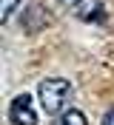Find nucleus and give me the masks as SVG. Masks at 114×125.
<instances>
[{
	"instance_id": "f257e3e1",
	"label": "nucleus",
	"mask_w": 114,
	"mask_h": 125,
	"mask_svg": "<svg viewBox=\"0 0 114 125\" xmlns=\"http://www.w3.org/2000/svg\"><path fill=\"white\" fill-rule=\"evenodd\" d=\"M37 97H40V105H43L46 114H63L68 97H71V83L63 77H51V80H43L37 88Z\"/></svg>"
},
{
	"instance_id": "f03ea898",
	"label": "nucleus",
	"mask_w": 114,
	"mask_h": 125,
	"mask_svg": "<svg viewBox=\"0 0 114 125\" xmlns=\"http://www.w3.org/2000/svg\"><path fill=\"white\" fill-rule=\"evenodd\" d=\"M63 6L86 23H106V9L100 0H63Z\"/></svg>"
},
{
	"instance_id": "7ed1b4c3",
	"label": "nucleus",
	"mask_w": 114,
	"mask_h": 125,
	"mask_svg": "<svg viewBox=\"0 0 114 125\" xmlns=\"http://www.w3.org/2000/svg\"><path fill=\"white\" fill-rule=\"evenodd\" d=\"M9 119L14 125H37V114L31 108V97L29 94H17L12 105H9Z\"/></svg>"
},
{
	"instance_id": "20e7f679",
	"label": "nucleus",
	"mask_w": 114,
	"mask_h": 125,
	"mask_svg": "<svg viewBox=\"0 0 114 125\" xmlns=\"http://www.w3.org/2000/svg\"><path fill=\"white\" fill-rule=\"evenodd\" d=\"M51 125H86V114L77 108H66L63 114H57V119Z\"/></svg>"
},
{
	"instance_id": "39448f33",
	"label": "nucleus",
	"mask_w": 114,
	"mask_h": 125,
	"mask_svg": "<svg viewBox=\"0 0 114 125\" xmlns=\"http://www.w3.org/2000/svg\"><path fill=\"white\" fill-rule=\"evenodd\" d=\"M17 6H20V0H0V23H6Z\"/></svg>"
},
{
	"instance_id": "423d86ee",
	"label": "nucleus",
	"mask_w": 114,
	"mask_h": 125,
	"mask_svg": "<svg viewBox=\"0 0 114 125\" xmlns=\"http://www.w3.org/2000/svg\"><path fill=\"white\" fill-rule=\"evenodd\" d=\"M103 125H114V108L106 111V117H103Z\"/></svg>"
}]
</instances>
